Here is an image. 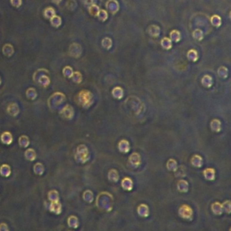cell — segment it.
<instances>
[{
    "label": "cell",
    "mask_w": 231,
    "mask_h": 231,
    "mask_svg": "<svg viewBox=\"0 0 231 231\" xmlns=\"http://www.w3.org/2000/svg\"><path fill=\"white\" fill-rule=\"evenodd\" d=\"M78 102L84 108H89L94 102L93 94L87 90H83L78 95Z\"/></svg>",
    "instance_id": "obj_1"
},
{
    "label": "cell",
    "mask_w": 231,
    "mask_h": 231,
    "mask_svg": "<svg viewBox=\"0 0 231 231\" xmlns=\"http://www.w3.org/2000/svg\"><path fill=\"white\" fill-rule=\"evenodd\" d=\"M76 160L81 163L86 162L89 159L90 155L88 149L85 145H80L77 148V153H76Z\"/></svg>",
    "instance_id": "obj_2"
},
{
    "label": "cell",
    "mask_w": 231,
    "mask_h": 231,
    "mask_svg": "<svg viewBox=\"0 0 231 231\" xmlns=\"http://www.w3.org/2000/svg\"><path fill=\"white\" fill-rule=\"evenodd\" d=\"M192 210L189 205H183L179 209V215L184 219L192 220Z\"/></svg>",
    "instance_id": "obj_3"
},
{
    "label": "cell",
    "mask_w": 231,
    "mask_h": 231,
    "mask_svg": "<svg viewBox=\"0 0 231 231\" xmlns=\"http://www.w3.org/2000/svg\"><path fill=\"white\" fill-rule=\"evenodd\" d=\"M60 114L64 118H65V119H73V117L74 115V110L70 105H67V106L63 108L61 111L60 112Z\"/></svg>",
    "instance_id": "obj_4"
},
{
    "label": "cell",
    "mask_w": 231,
    "mask_h": 231,
    "mask_svg": "<svg viewBox=\"0 0 231 231\" xmlns=\"http://www.w3.org/2000/svg\"><path fill=\"white\" fill-rule=\"evenodd\" d=\"M1 140L4 144L10 145L13 141V137H12V135L10 132H6L3 133L1 135Z\"/></svg>",
    "instance_id": "obj_5"
},
{
    "label": "cell",
    "mask_w": 231,
    "mask_h": 231,
    "mask_svg": "<svg viewBox=\"0 0 231 231\" xmlns=\"http://www.w3.org/2000/svg\"><path fill=\"white\" fill-rule=\"evenodd\" d=\"M7 113L13 117H16L19 113V108L16 103H12L7 107Z\"/></svg>",
    "instance_id": "obj_6"
},
{
    "label": "cell",
    "mask_w": 231,
    "mask_h": 231,
    "mask_svg": "<svg viewBox=\"0 0 231 231\" xmlns=\"http://www.w3.org/2000/svg\"><path fill=\"white\" fill-rule=\"evenodd\" d=\"M129 160L130 162L133 165H134L135 167L139 166L140 164V155L137 153H134L132 154L131 156L129 158Z\"/></svg>",
    "instance_id": "obj_7"
},
{
    "label": "cell",
    "mask_w": 231,
    "mask_h": 231,
    "mask_svg": "<svg viewBox=\"0 0 231 231\" xmlns=\"http://www.w3.org/2000/svg\"><path fill=\"white\" fill-rule=\"evenodd\" d=\"M50 210L52 212L56 213L58 214L61 212V203L58 201H52L51 204L50 205Z\"/></svg>",
    "instance_id": "obj_8"
},
{
    "label": "cell",
    "mask_w": 231,
    "mask_h": 231,
    "mask_svg": "<svg viewBox=\"0 0 231 231\" xmlns=\"http://www.w3.org/2000/svg\"><path fill=\"white\" fill-rule=\"evenodd\" d=\"M215 170L212 168H207L203 172L205 178L208 180H213L215 179Z\"/></svg>",
    "instance_id": "obj_9"
},
{
    "label": "cell",
    "mask_w": 231,
    "mask_h": 231,
    "mask_svg": "<svg viewBox=\"0 0 231 231\" xmlns=\"http://www.w3.org/2000/svg\"><path fill=\"white\" fill-rule=\"evenodd\" d=\"M119 149L121 152L127 153L130 150L129 142L125 140H123L119 143Z\"/></svg>",
    "instance_id": "obj_10"
},
{
    "label": "cell",
    "mask_w": 231,
    "mask_h": 231,
    "mask_svg": "<svg viewBox=\"0 0 231 231\" xmlns=\"http://www.w3.org/2000/svg\"><path fill=\"white\" fill-rule=\"evenodd\" d=\"M191 164L192 165H194L195 167H201L203 164V159L201 157H200L198 155H195L194 156L192 157L191 159Z\"/></svg>",
    "instance_id": "obj_11"
},
{
    "label": "cell",
    "mask_w": 231,
    "mask_h": 231,
    "mask_svg": "<svg viewBox=\"0 0 231 231\" xmlns=\"http://www.w3.org/2000/svg\"><path fill=\"white\" fill-rule=\"evenodd\" d=\"M212 209L213 212L215 214H216V215L222 214L223 209H222V205H221L220 203L215 202L214 203H213V205L212 206Z\"/></svg>",
    "instance_id": "obj_12"
},
{
    "label": "cell",
    "mask_w": 231,
    "mask_h": 231,
    "mask_svg": "<svg viewBox=\"0 0 231 231\" xmlns=\"http://www.w3.org/2000/svg\"><path fill=\"white\" fill-rule=\"evenodd\" d=\"M121 186H122V187L125 190H132V180L130 179V178H124V179L122 180Z\"/></svg>",
    "instance_id": "obj_13"
},
{
    "label": "cell",
    "mask_w": 231,
    "mask_h": 231,
    "mask_svg": "<svg viewBox=\"0 0 231 231\" xmlns=\"http://www.w3.org/2000/svg\"><path fill=\"white\" fill-rule=\"evenodd\" d=\"M211 128L213 131L215 132H218L221 130V122L218 119H213L211 122Z\"/></svg>",
    "instance_id": "obj_14"
},
{
    "label": "cell",
    "mask_w": 231,
    "mask_h": 231,
    "mask_svg": "<svg viewBox=\"0 0 231 231\" xmlns=\"http://www.w3.org/2000/svg\"><path fill=\"white\" fill-rule=\"evenodd\" d=\"M0 174L4 176L7 177L11 174L10 167L8 165H3L0 167Z\"/></svg>",
    "instance_id": "obj_15"
},
{
    "label": "cell",
    "mask_w": 231,
    "mask_h": 231,
    "mask_svg": "<svg viewBox=\"0 0 231 231\" xmlns=\"http://www.w3.org/2000/svg\"><path fill=\"white\" fill-rule=\"evenodd\" d=\"M25 157H26L27 159L32 161L35 160V159L36 158V152L34 151V150H33L31 149H28L27 150H26V152H25Z\"/></svg>",
    "instance_id": "obj_16"
},
{
    "label": "cell",
    "mask_w": 231,
    "mask_h": 231,
    "mask_svg": "<svg viewBox=\"0 0 231 231\" xmlns=\"http://www.w3.org/2000/svg\"><path fill=\"white\" fill-rule=\"evenodd\" d=\"M182 187H183L182 189V192H187L188 190H189V184H188V182L187 181H185V180H180L178 183V190H180Z\"/></svg>",
    "instance_id": "obj_17"
},
{
    "label": "cell",
    "mask_w": 231,
    "mask_h": 231,
    "mask_svg": "<svg viewBox=\"0 0 231 231\" xmlns=\"http://www.w3.org/2000/svg\"><path fill=\"white\" fill-rule=\"evenodd\" d=\"M109 178L110 181H113L114 182L118 181V180H119V175H118L117 171L115 170H110L109 173Z\"/></svg>",
    "instance_id": "obj_18"
},
{
    "label": "cell",
    "mask_w": 231,
    "mask_h": 231,
    "mask_svg": "<svg viewBox=\"0 0 231 231\" xmlns=\"http://www.w3.org/2000/svg\"><path fill=\"white\" fill-rule=\"evenodd\" d=\"M145 205H141L140 207L138 208V212L140 214V215L143 217H147L149 215V209L148 207H146V209H144Z\"/></svg>",
    "instance_id": "obj_19"
},
{
    "label": "cell",
    "mask_w": 231,
    "mask_h": 231,
    "mask_svg": "<svg viewBox=\"0 0 231 231\" xmlns=\"http://www.w3.org/2000/svg\"><path fill=\"white\" fill-rule=\"evenodd\" d=\"M113 96L116 98L120 99L121 98L124 96V91L123 90L119 87H117L116 90L114 89L113 91Z\"/></svg>",
    "instance_id": "obj_20"
},
{
    "label": "cell",
    "mask_w": 231,
    "mask_h": 231,
    "mask_svg": "<svg viewBox=\"0 0 231 231\" xmlns=\"http://www.w3.org/2000/svg\"><path fill=\"white\" fill-rule=\"evenodd\" d=\"M167 167L169 170L175 172V170H177V163L174 159H170L167 164Z\"/></svg>",
    "instance_id": "obj_21"
},
{
    "label": "cell",
    "mask_w": 231,
    "mask_h": 231,
    "mask_svg": "<svg viewBox=\"0 0 231 231\" xmlns=\"http://www.w3.org/2000/svg\"><path fill=\"white\" fill-rule=\"evenodd\" d=\"M19 144H20V146L22 147H28L29 144V138L27 137L26 135H22V136L20 138Z\"/></svg>",
    "instance_id": "obj_22"
},
{
    "label": "cell",
    "mask_w": 231,
    "mask_h": 231,
    "mask_svg": "<svg viewBox=\"0 0 231 231\" xmlns=\"http://www.w3.org/2000/svg\"><path fill=\"white\" fill-rule=\"evenodd\" d=\"M202 84L203 85L207 87H211L212 85V79L209 75H205L202 79Z\"/></svg>",
    "instance_id": "obj_23"
},
{
    "label": "cell",
    "mask_w": 231,
    "mask_h": 231,
    "mask_svg": "<svg viewBox=\"0 0 231 231\" xmlns=\"http://www.w3.org/2000/svg\"><path fill=\"white\" fill-rule=\"evenodd\" d=\"M49 199L51 201H59V197H58V193L56 190H52L49 192L48 195Z\"/></svg>",
    "instance_id": "obj_24"
},
{
    "label": "cell",
    "mask_w": 231,
    "mask_h": 231,
    "mask_svg": "<svg viewBox=\"0 0 231 231\" xmlns=\"http://www.w3.org/2000/svg\"><path fill=\"white\" fill-rule=\"evenodd\" d=\"M50 19H51L52 24L53 25L54 27H58L61 24V19L59 18V16H56L54 15V16Z\"/></svg>",
    "instance_id": "obj_25"
},
{
    "label": "cell",
    "mask_w": 231,
    "mask_h": 231,
    "mask_svg": "<svg viewBox=\"0 0 231 231\" xmlns=\"http://www.w3.org/2000/svg\"><path fill=\"white\" fill-rule=\"evenodd\" d=\"M44 15H45V16H46V17L47 19H51V18H52V17H53L54 15H55L54 10L51 7V10H50V12H49L48 8H47L46 10H45V12H44Z\"/></svg>",
    "instance_id": "obj_26"
},
{
    "label": "cell",
    "mask_w": 231,
    "mask_h": 231,
    "mask_svg": "<svg viewBox=\"0 0 231 231\" xmlns=\"http://www.w3.org/2000/svg\"><path fill=\"white\" fill-rule=\"evenodd\" d=\"M222 209L223 210H225L226 212H227V213H230V201H227L224 202L223 204L222 205Z\"/></svg>",
    "instance_id": "obj_27"
},
{
    "label": "cell",
    "mask_w": 231,
    "mask_h": 231,
    "mask_svg": "<svg viewBox=\"0 0 231 231\" xmlns=\"http://www.w3.org/2000/svg\"><path fill=\"white\" fill-rule=\"evenodd\" d=\"M8 230L9 229L7 228V225L6 224H4V223H2V224H0V230Z\"/></svg>",
    "instance_id": "obj_28"
},
{
    "label": "cell",
    "mask_w": 231,
    "mask_h": 231,
    "mask_svg": "<svg viewBox=\"0 0 231 231\" xmlns=\"http://www.w3.org/2000/svg\"><path fill=\"white\" fill-rule=\"evenodd\" d=\"M53 1L54 2V3H56V4H58L59 2L61 1V0H53Z\"/></svg>",
    "instance_id": "obj_29"
},
{
    "label": "cell",
    "mask_w": 231,
    "mask_h": 231,
    "mask_svg": "<svg viewBox=\"0 0 231 231\" xmlns=\"http://www.w3.org/2000/svg\"><path fill=\"white\" fill-rule=\"evenodd\" d=\"M0 84H1V79H0Z\"/></svg>",
    "instance_id": "obj_30"
}]
</instances>
